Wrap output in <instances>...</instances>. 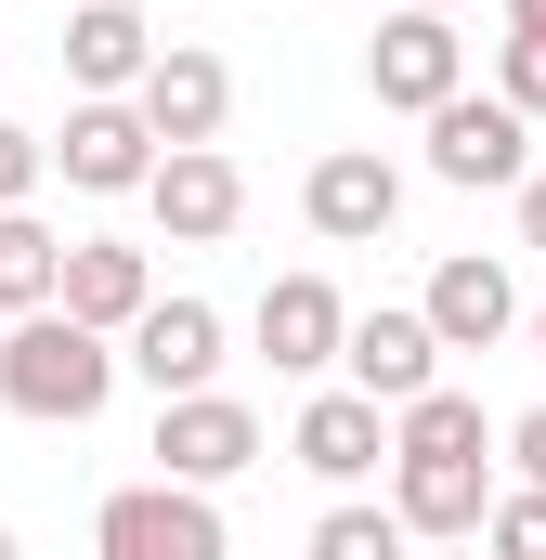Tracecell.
Returning <instances> with one entry per match:
<instances>
[{
  "label": "cell",
  "mask_w": 546,
  "mask_h": 560,
  "mask_svg": "<svg viewBox=\"0 0 546 560\" xmlns=\"http://www.w3.org/2000/svg\"><path fill=\"white\" fill-rule=\"evenodd\" d=\"M521 170H534V118H521L508 92H442V105H429V183H455V196L508 183V196H521Z\"/></svg>",
  "instance_id": "3957f363"
},
{
  "label": "cell",
  "mask_w": 546,
  "mask_h": 560,
  "mask_svg": "<svg viewBox=\"0 0 546 560\" xmlns=\"http://www.w3.org/2000/svg\"><path fill=\"white\" fill-rule=\"evenodd\" d=\"M391 509L416 535H482L495 522V456H391Z\"/></svg>",
  "instance_id": "5bb4252c"
},
{
  "label": "cell",
  "mask_w": 546,
  "mask_h": 560,
  "mask_svg": "<svg viewBox=\"0 0 546 560\" xmlns=\"http://www.w3.org/2000/svg\"><path fill=\"white\" fill-rule=\"evenodd\" d=\"M286 456L312 469V482H365L378 456H391V405L365 392V378H339V392H312L299 430H286Z\"/></svg>",
  "instance_id": "7c38bea8"
},
{
  "label": "cell",
  "mask_w": 546,
  "mask_h": 560,
  "mask_svg": "<svg viewBox=\"0 0 546 560\" xmlns=\"http://www.w3.org/2000/svg\"><path fill=\"white\" fill-rule=\"evenodd\" d=\"M508 469H521V482H546V405H521V418H508Z\"/></svg>",
  "instance_id": "cb8c5ba5"
},
{
  "label": "cell",
  "mask_w": 546,
  "mask_h": 560,
  "mask_svg": "<svg viewBox=\"0 0 546 560\" xmlns=\"http://www.w3.org/2000/svg\"><path fill=\"white\" fill-rule=\"evenodd\" d=\"M143 209H156V235H169V248H222V235L248 222V170H235L222 143H169V156H156V183H143Z\"/></svg>",
  "instance_id": "52a82bcc"
},
{
  "label": "cell",
  "mask_w": 546,
  "mask_h": 560,
  "mask_svg": "<svg viewBox=\"0 0 546 560\" xmlns=\"http://www.w3.org/2000/svg\"><path fill=\"white\" fill-rule=\"evenodd\" d=\"M482 548H508V560H546V482H521V495H495Z\"/></svg>",
  "instance_id": "603a6c76"
},
{
  "label": "cell",
  "mask_w": 546,
  "mask_h": 560,
  "mask_svg": "<svg viewBox=\"0 0 546 560\" xmlns=\"http://www.w3.org/2000/svg\"><path fill=\"white\" fill-rule=\"evenodd\" d=\"M339 378H365L378 405H416V392L442 378V326H429V300H378V313H352Z\"/></svg>",
  "instance_id": "30bf717a"
},
{
  "label": "cell",
  "mask_w": 546,
  "mask_h": 560,
  "mask_svg": "<svg viewBox=\"0 0 546 560\" xmlns=\"http://www.w3.org/2000/svg\"><path fill=\"white\" fill-rule=\"evenodd\" d=\"M495 443H508V430L482 418L468 392H442V378H429L416 405H391V456H495Z\"/></svg>",
  "instance_id": "ac0fdd59"
},
{
  "label": "cell",
  "mask_w": 546,
  "mask_h": 560,
  "mask_svg": "<svg viewBox=\"0 0 546 560\" xmlns=\"http://www.w3.org/2000/svg\"><path fill=\"white\" fill-rule=\"evenodd\" d=\"M429 326H442V352H495V339L521 326V275L482 261V248H455V261L429 275Z\"/></svg>",
  "instance_id": "9a60e30c"
},
{
  "label": "cell",
  "mask_w": 546,
  "mask_h": 560,
  "mask_svg": "<svg viewBox=\"0 0 546 560\" xmlns=\"http://www.w3.org/2000/svg\"><path fill=\"white\" fill-rule=\"evenodd\" d=\"M442 13H455V0H442Z\"/></svg>",
  "instance_id": "f1b7e54d"
},
{
  "label": "cell",
  "mask_w": 546,
  "mask_h": 560,
  "mask_svg": "<svg viewBox=\"0 0 546 560\" xmlns=\"http://www.w3.org/2000/svg\"><path fill=\"white\" fill-rule=\"evenodd\" d=\"M156 118H143V92H79L66 105V131H52V170L79 183V196H143L156 183Z\"/></svg>",
  "instance_id": "7a4b0ae2"
},
{
  "label": "cell",
  "mask_w": 546,
  "mask_h": 560,
  "mask_svg": "<svg viewBox=\"0 0 546 560\" xmlns=\"http://www.w3.org/2000/svg\"><path fill=\"white\" fill-rule=\"evenodd\" d=\"M39 300H66V235L39 209H0V313H39Z\"/></svg>",
  "instance_id": "d6986e66"
},
{
  "label": "cell",
  "mask_w": 546,
  "mask_h": 560,
  "mask_svg": "<svg viewBox=\"0 0 546 560\" xmlns=\"http://www.w3.org/2000/svg\"><path fill=\"white\" fill-rule=\"evenodd\" d=\"M156 469H182V482L222 495L235 469H261V418H248L222 378H209V392H169V405H156Z\"/></svg>",
  "instance_id": "ba28073f"
},
{
  "label": "cell",
  "mask_w": 546,
  "mask_h": 560,
  "mask_svg": "<svg viewBox=\"0 0 546 560\" xmlns=\"http://www.w3.org/2000/svg\"><path fill=\"white\" fill-rule=\"evenodd\" d=\"M534 365H546V313H534Z\"/></svg>",
  "instance_id": "4316f807"
},
{
  "label": "cell",
  "mask_w": 546,
  "mask_h": 560,
  "mask_svg": "<svg viewBox=\"0 0 546 560\" xmlns=\"http://www.w3.org/2000/svg\"><path fill=\"white\" fill-rule=\"evenodd\" d=\"M404 535H416L404 509H325V522H312V560H391Z\"/></svg>",
  "instance_id": "ffe728a7"
},
{
  "label": "cell",
  "mask_w": 546,
  "mask_h": 560,
  "mask_svg": "<svg viewBox=\"0 0 546 560\" xmlns=\"http://www.w3.org/2000/svg\"><path fill=\"white\" fill-rule=\"evenodd\" d=\"M92 548L105 560H222V509H209V482L156 469V482H131V495H105Z\"/></svg>",
  "instance_id": "5b68a950"
},
{
  "label": "cell",
  "mask_w": 546,
  "mask_h": 560,
  "mask_svg": "<svg viewBox=\"0 0 546 560\" xmlns=\"http://www.w3.org/2000/svg\"><path fill=\"white\" fill-rule=\"evenodd\" d=\"M365 92H378L391 118H429L442 92H468V39H455L442 0H404V13L365 39Z\"/></svg>",
  "instance_id": "277c9868"
},
{
  "label": "cell",
  "mask_w": 546,
  "mask_h": 560,
  "mask_svg": "<svg viewBox=\"0 0 546 560\" xmlns=\"http://www.w3.org/2000/svg\"><path fill=\"white\" fill-rule=\"evenodd\" d=\"M0 560H13V522H0Z\"/></svg>",
  "instance_id": "83f0119b"
},
{
  "label": "cell",
  "mask_w": 546,
  "mask_h": 560,
  "mask_svg": "<svg viewBox=\"0 0 546 560\" xmlns=\"http://www.w3.org/2000/svg\"><path fill=\"white\" fill-rule=\"evenodd\" d=\"M143 66H156V26L131 0H66V79L79 92H143Z\"/></svg>",
  "instance_id": "2e32d148"
},
{
  "label": "cell",
  "mask_w": 546,
  "mask_h": 560,
  "mask_svg": "<svg viewBox=\"0 0 546 560\" xmlns=\"http://www.w3.org/2000/svg\"><path fill=\"white\" fill-rule=\"evenodd\" d=\"M143 118H156V143H222V118H235V66H222L209 39H156V66H143Z\"/></svg>",
  "instance_id": "8fae6325"
},
{
  "label": "cell",
  "mask_w": 546,
  "mask_h": 560,
  "mask_svg": "<svg viewBox=\"0 0 546 560\" xmlns=\"http://www.w3.org/2000/svg\"><path fill=\"white\" fill-rule=\"evenodd\" d=\"M248 339L273 352V378H325V365L352 352V300H339L325 275H273L261 313H248Z\"/></svg>",
  "instance_id": "9c48e42d"
},
{
  "label": "cell",
  "mask_w": 546,
  "mask_h": 560,
  "mask_svg": "<svg viewBox=\"0 0 546 560\" xmlns=\"http://www.w3.org/2000/svg\"><path fill=\"white\" fill-rule=\"evenodd\" d=\"M521 248L546 261V170H521Z\"/></svg>",
  "instance_id": "d4e9b609"
},
{
  "label": "cell",
  "mask_w": 546,
  "mask_h": 560,
  "mask_svg": "<svg viewBox=\"0 0 546 560\" xmlns=\"http://www.w3.org/2000/svg\"><path fill=\"white\" fill-rule=\"evenodd\" d=\"M118 365H131V339L92 326V313H66V300L0 313V405L39 418V430H92V418H105V392H118Z\"/></svg>",
  "instance_id": "6da1fadb"
},
{
  "label": "cell",
  "mask_w": 546,
  "mask_h": 560,
  "mask_svg": "<svg viewBox=\"0 0 546 560\" xmlns=\"http://www.w3.org/2000/svg\"><path fill=\"white\" fill-rule=\"evenodd\" d=\"M299 222H312L325 248H378V235L404 222V170H391L378 143H325L312 183H299Z\"/></svg>",
  "instance_id": "8992f818"
},
{
  "label": "cell",
  "mask_w": 546,
  "mask_h": 560,
  "mask_svg": "<svg viewBox=\"0 0 546 560\" xmlns=\"http://www.w3.org/2000/svg\"><path fill=\"white\" fill-rule=\"evenodd\" d=\"M131 378L156 392V405H169V392H209V378H222V313L156 287V300H143V326H131Z\"/></svg>",
  "instance_id": "4fadbf2b"
},
{
  "label": "cell",
  "mask_w": 546,
  "mask_h": 560,
  "mask_svg": "<svg viewBox=\"0 0 546 560\" xmlns=\"http://www.w3.org/2000/svg\"><path fill=\"white\" fill-rule=\"evenodd\" d=\"M495 92H508L521 118H546V26H508V39H495Z\"/></svg>",
  "instance_id": "44dd1931"
},
{
  "label": "cell",
  "mask_w": 546,
  "mask_h": 560,
  "mask_svg": "<svg viewBox=\"0 0 546 560\" xmlns=\"http://www.w3.org/2000/svg\"><path fill=\"white\" fill-rule=\"evenodd\" d=\"M508 26H546V0H508Z\"/></svg>",
  "instance_id": "484cf974"
},
{
  "label": "cell",
  "mask_w": 546,
  "mask_h": 560,
  "mask_svg": "<svg viewBox=\"0 0 546 560\" xmlns=\"http://www.w3.org/2000/svg\"><path fill=\"white\" fill-rule=\"evenodd\" d=\"M143 300H156V261H143V248H118V235H66V313H92V326L131 339Z\"/></svg>",
  "instance_id": "e0dca14e"
},
{
  "label": "cell",
  "mask_w": 546,
  "mask_h": 560,
  "mask_svg": "<svg viewBox=\"0 0 546 560\" xmlns=\"http://www.w3.org/2000/svg\"><path fill=\"white\" fill-rule=\"evenodd\" d=\"M52 183V131H26V118H0V209H26Z\"/></svg>",
  "instance_id": "7402d4cb"
}]
</instances>
